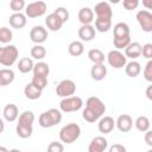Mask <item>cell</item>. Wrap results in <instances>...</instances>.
<instances>
[{
  "instance_id": "1",
  "label": "cell",
  "mask_w": 152,
  "mask_h": 152,
  "mask_svg": "<svg viewBox=\"0 0 152 152\" xmlns=\"http://www.w3.org/2000/svg\"><path fill=\"white\" fill-rule=\"evenodd\" d=\"M104 112L106 104L101 101V99L97 96H90L86 101V108L82 110V118L87 122L93 124L97 121L100 118H102Z\"/></svg>"
},
{
  "instance_id": "2",
  "label": "cell",
  "mask_w": 152,
  "mask_h": 152,
  "mask_svg": "<svg viewBox=\"0 0 152 152\" xmlns=\"http://www.w3.org/2000/svg\"><path fill=\"white\" fill-rule=\"evenodd\" d=\"M80 135H81V127L75 122L66 124L59 131V140L64 144L75 142L80 138Z\"/></svg>"
},
{
  "instance_id": "3",
  "label": "cell",
  "mask_w": 152,
  "mask_h": 152,
  "mask_svg": "<svg viewBox=\"0 0 152 152\" xmlns=\"http://www.w3.org/2000/svg\"><path fill=\"white\" fill-rule=\"evenodd\" d=\"M61 121H62V112L56 109V108H51L49 110L43 112L39 115V119H38L39 126L43 127V128L53 127L57 124H59Z\"/></svg>"
},
{
  "instance_id": "4",
  "label": "cell",
  "mask_w": 152,
  "mask_h": 152,
  "mask_svg": "<svg viewBox=\"0 0 152 152\" xmlns=\"http://www.w3.org/2000/svg\"><path fill=\"white\" fill-rule=\"evenodd\" d=\"M19 56V51L15 45L7 44L0 48V64L5 66H12Z\"/></svg>"
},
{
  "instance_id": "5",
  "label": "cell",
  "mask_w": 152,
  "mask_h": 152,
  "mask_svg": "<svg viewBox=\"0 0 152 152\" xmlns=\"http://www.w3.org/2000/svg\"><path fill=\"white\" fill-rule=\"evenodd\" d=\"M82 106H83V100L76 95H72L70 97H64L59 102V108L64 113L77 112L82 108Z\"/></svg>"
},
{
  "instance_id": "6",
  "label": "cell",
  "mask_w": 152,
  "mask_h": 152,
  "mask_svg": "<svg viewBox=\"0 0 152 152\" xmlns=\"http://www.w3.org/2000/svg\"><path fill=\"white\" fill-rule=\"evenodd\" d=\"M76 91V83L72 80H62L57 87H56V94L64 99V97H70L75 94Z\"/></svg>"
},
{
  "instance_id": "7",
  "label": "cell",
  "mask_w": 152,
  "mask_h": 152,
  "mask_svg": "<svg viewBox=\"0 0 152 152\" xmlns=\"http://www.w3.org/2000/svg\"><path fill=\"white\" fill-rule=\"evenodd\" d=\"M106 58H107L108 64L112 68H114V69H121L127 63L126 56L121 51H119V50H112V51H109L108 55L106 56Z\"/></svg>"
},
{
  "instance_id": "8",
  "label": "cell",
  "mask_w": 152,
  "mask_h": 152,
  "mask_svg": "<svg viewBox=\"0 0 152 152\" xmlns=\"http://www.w3.org/2000/svg\"><path fill=\"white\" fill-rule=\"evenodd\" d=\"M46 12V4L44 1H33L26 5L25 15L28 18H38L42 17Z\"/></svg>"
},
{
  "instance_id": "9",
  "label": "cell",
  "mask_w": 152,
  "mask_h": 152,
  "mask_svg": "<svg viewBox=\"0 0 152 152\" xmlns=\"http://www.w3.org/2000/svg\"><path fill=\"white\" fill-rule=\"evenodd\" d=\"M137 21L144 32H152V14L147 10H140L137 13Z\"/></svg>"
},
{
  "instance_id": "10",
  "label": "cell",
  "mask_w": 152,
  "mask_h": 152,
  "mask_svg": "<svg viewBox=\"0 0 152 152\" xmlns=\"http://www.w3.org/2000/svg\"><path fill=\"white\" fill-rule=\"evenodd\" d=\"M30 38H31V40H32L33 43L42 45V44L46 40V38H48V31H46V28H45L44 26H42V25L33 26V27L31 28V31H30Z\"/></svg>"
},
{
  "instance_id": "11",
  "label": "cell",
  "mask_w": 152,
  "mask_h": 152,
  "mask_svg": "<svg viewBox=\"0 0 152 152\" xmlns=\"http://www.w3.org/2000/svg\"><path fill=\"white\" fill-rule=\"evenodd\" d=\"M93 12L96 14V18H101V19H112V17H113L112 7L106 1H101V2L96 4Z\"/></svg>"
},
{
  "instance_id": "12",
  "label": "cell",
  "mask_w": 152,
  "mask_h": 152,
  "mask_svg": "<svg viewBox=\"0 0 152 152\" xmlns=\"http://www.w3.org/2000/svg\"><path fill=\"white\" fill-rule=\"evenodd\" d=\"M115 126H116V128H118L120 132L127 133V132H129V131L132 129V127H133V119H132V116L128 115V114H121V115L118 116V119H116V121H115Z\"/></svg>"
},
{
  "instance_id": "13",
  "label": "cell",
  "mask_w": 152,
  "mask_h": 152,
  "mask_svg": "<svg viewBox=\"0 0 152 152\" xmlns=\"http://www.w3.org/2000/svg\"><path fill=\"white\" fill-rule=\"evenodd\" d=\"M108 146V141L104 137L97 135L91 139L88 146V152H104Z\"/></svg>"
},
{
  "instance_id": "14",
  "label": "cell",
  "mask_w": 152,
  "mask_h": 152,
  "mask_svg": "<svg viewBox=\"0 0 152 152\" xmlns=\"http://www.w3.org/2000/svg\"><path fill=\"white\" fill-rule=\"evenodd\" d=\"M114 126H115V121L109 115H104V116H102V118L99 119L97 128H99V131L101 133H104V134L110 133L114 129Z\"/></svg>"
},
{
  "instance_id": "15",
  "label": "cell",
  "mask_w": 152,
  "mask_h": 152,
  "mask_svg": "<svg viewBox=\"0 0 152 152\" xmlns=\"http://www.w3.org/2000/svg\"><path fill=\"white\" fill-rule=\"evenodd\" d=\"M141 48H142V45L139 42H131L125 49L126 58H131L132 61H134L135 58L141 56Z\"/></svg>"
},
{
  "instance_id": "16",
  "label": "cell",
  "mask_w": 152,
  "mask_h": 152,
  "mask_svg": "<svg viewBox=\"0 0 152 152\" xmlns=\"http://www.w3.org/2000/svg\"><path fill=\"white\" fill-rule=\"evenodd\" d=\"M95 28L93 25H82L78 28V37L81 42H90L95 38Z\"/></svg>"
},
{
  "instance_id": "17",
  "label": "cell",
  "mask_w": 152,
  "mask_h": 152,
  "mask_svg": "<svg viewBox=\"0 0 152 152\" xmlns=\"http://www.w3.org/2000/svg\"><path fill=\"white\" fill-rule=\"evenodd\" d=\"M2 115H4V119L8 122H13L18 119L19 116V110H18V107L14 104V103H8L4 107V110H2Z\"/></svg>"
},
{
  "instance_id": "18",
  "label": "cell",
  "mask_w": 152,
  "mask_h": 152,
  "mask_svg": "<svg viewBox=\"0 0 152 152\" xmlns=\"http://www.w3.org/2000/svg\"><path fill=\"white\" fill-rule=\"evenodd\" d=\"M8 23L10 25L13 27V28H23L26 23H27V19H26V15L21 12L19 13H13L10 15V19H8Z\"/></svg>"
},
{
  "instance_id": "19",
  "label": "cell",
  "mask_w": 152,
  "mask_h": 152,
  "mask_svg": "<svg viewBox=\"0 0 152 152\" xmlns=\"http://www.w3.org/2000/svg\"><path fill=\"white\" fill-rule=\"evenodd\" d=\"M78 20L82 25H91L94 21V12L90 7H82L78 11Z\"/></svg>"
},
{
  "instance_id": "20",
  "label": "cell",
  "mask_w": 152,
  "mask_h": 152,
  "mask_svg": "<svg viewBox=\"0 0 152 152\" xmlns=\"http://www.w3.org/2000/svg\"><path fill=\"white\" fill-rule=\"evenodd\" d=\"M15 78V74L12 69L10 68H4L0 69V87L10 86Z\"/></svg>"
},
{
  "instance_id": "21",
  "label": "cell",
  "mask_w": 152,
  "mask_h": 152,
  "mask_svg": "<svg viewBox=\"0 0 152 152\" xmlns=\"http://www.w3.org/2000/svg\"><path fill=\"white\" fill-rule=\"evenodd\" d=\"M107 75V66L104 64H94L90 69V76L94 81H102Z\"/></svg>"
},
{
  "instance_id": "22",
  "label": "cell",
  "mask_w": 152,
  "mask_h": 152,
  "mask_svg": "<svg viewBox=\"0 0 152 152\" xmlns=\"http://www.w3.org/2000/svg\"><path fill=\"white\" fill-rule=\"evenodd\" d=\"M45 24H46L48 28H49L50 31H53V32H55V31H59V30L62 28V26H63L62 20H61L55 13H50V14L46 17Z\"/></svg>"
},
{
  "instance_id": "23",
  "label": "cell",
  "mask_w": 152,
  "mask_h": 152,
  "mask_svg": "<svg viewBox=\"0 0 152 152\" xmlns=\"http://www.w3.org/2000/svg\"><path fill=\"white\" fill-rule=\"evenodd\" d=\"M125 72H126V75L128 77H132V78L137 77L141 72V65H140V63L137 62V61H131V62L126 63V65H125Z\"/></svg>"
},
{
  "instance_id": "24",
  "label": "cell",
  "mask_w": 152,
  "mask_h": 152,
  "mask_svg": "<svg viewBox=\"0 0 152 152\" xmlns=\"http://www.w3.org/2000/svg\"><path fill=\"white\" fill-rule=\"evenodd\" d=\"M129 26L126 23H118L114 25L113 28V37L114 38H124L129 37Z\"/></svg>"
},
{
  "instance_id": "25",
  "label": "cell",
  "mask_w": 152,
  "mask_h": 152,
  "mask_svg": "<svg viewBox=\"0 0 152 152\" xmlns=\"http://www.w3.org/2000/svg\"><path fill=\"white\" fill-rule=\"evenodd\" d=\"M33 66H34L33 61H32L31 58H28V57H23V58H20L19 62H18V65H17L18 70H19L20 72H23V74H27V72L32 71V70H33Z\"/></svg>"
},
{
  "instance_id": "26",
  "label": "cell",
  "mask_w": 152,
  "mask_h": 152,
  "mask_svg": "<svg viewBox=\"0 0 152 152\" xmlns=\"http://www.w3.org/2000/svg\"><path fill=\"white\" fill-rule=\"evenodd\" d=\"M24 94L28 100H38L42 96V90L37 89L31 82L27 83L24 88Z\"/></svg>"
},
{
  "instance_id": "27",
  "label": "cell",
  "mask_w": 152,
  "mask_h": 152,
  "mask_svg": "<svg viewBox=\"0 0 152 152\" xmlns=\"http://www.w3.org/2000/svg\"><path fill=\"white\" fill-rule=\"evenodd\" d=\"M68 52L74 56V57H77V56H81L83 52H84V45L81 40H74L69 44L68 46Z\"/></svg>"
},
{
  "instance_id": "28",
  "label": "cell",
  "mask_w": 152,
  "mask_h": 152,
  "mask_svg": "<svg viewBox=\"0 0 152 152\" xmlns=\"http://www.w3.org/2000/svg\"><path fill=\"white\" fill-rule=\"evenodd\" d=\"M88 57L94 64H103L106 56L100 49H90L88 51Z\"/></svg>"
},
{
  "instance_id": "29",
  "label": "cell",
  "mask_w": 152,
  "mask_h": 152,
  "mask_svg": "<svg viewBox=\"0 0 152 152\" xmlns=\"http://www.w3.org/2000/svg\"><path fill=\"white\" fill-rule=\"evenodd\" d=\"M18 124L25 126H32L34 122V113L32 110H25L18 116Z\"/></svg>"
},
{
  "instance_id": "30",
  "label": "cell",
  "mask_w": 152,
  "mask_h": 152,
  "mask_svg": "<svg viewBox=\"0 0 152 152\" xmlns=\"http://www.w3.org/2000/svg\"><path fill=\"white\" fill-rule=\"evenodd\" d=\"M134 125H135L137 129L140 131V132H142V133L150 131V126H151V125H150V120H148V118L145 116V115H140V116H138V118L135 119V121H134Z\"/></svg>"
},
{
  "instance_id": "31",
  "label": "cell",
  "mask_w": 152,
  "mask_h": 152,
  "mask_svg": "<svg viewBox=\"0 0 152 152\" xmlns=\"http://www.w3.org/2000/svg\"><path fill=\"white\" fill-rule=\"evenodd\" d=\"M32 71H33V76H45V77H48V75L50 72V68H49L48 63L38 62L37 64H34Z\"/></svg>"
},
{
  "instance_id": "32",
  "label": "cell",
  "mask_w": 152,
  "mask_h": 152,
  "mask_svg": "<svg viewBox=\"0 0 152 152\" xmlns=\"http://www.w3.org/2000/svg\"><path fill=\"white\" fill-rule=\"evenodd\" d=\"M110 27H112V19H101V18L95 19V26H94L95 31L107 32Z\"/></svg>"
},
{
  "instance_id": "33",
  "label": "cell",
  "mask_w": 152,
  "mask_h": 152,
  "mask_svg": "<svg viewBox=\"0 0 152 152\" xmlns=\"http://www.w3.org/2000/svg\"><path fill=\"white\" fill-rule=\"evenodd\" d=\"M15 132H17V135L21 139H27L32 135V132H33V127L32 126H25V125H20V124H17V127H15Z\"/></svg>"
},
{
  "instance_id": "34",
  "label": "cell",
  "mask_w": 152,
  "mask_h": 152,
  "mask_svg": "<svg viewBox=\"0 0 152 152\" xmlns=\"http://www.w3.org/2000/svg\"><path fill=\"white\" fill-rule=\"evenodd\" d=\"M31 56L34 58V59H43L45 56H46V49L43 46V45H39V44H36L34 46H32L31 49Z\"/></svg>"
},
{
  "instance_id": "35",
  "label": "cell",
  "mask_w": 152,
  "mask_h": 152,
  "mask_svg": "<svg viewBox=\"0 0 152 152\" xmlns=\"http://www.w3.org/2000/svg\"><path fill=\"white\" fill-rule=\"evenodd\" d=\"M13 39V33L8 27H0V43L8 44Z\"/></svg>"
},
{
  "instance_id": "36",
  "label": "cell",
  "mask_w": 152,
  "mask_h": 152,
  "mask_svg": "<svg viewBox=\"0 0 152 152\" xmlns=\"http://www.w3.org/2000/svg\"><path fill=\"white\" fill-rule=\"evenodd\" d=\"M131 43V36L129 37H124V38H113V44L115 50H122L126 49V46Z\"/></svg>"
},
{
  "instance_id": "37",
  "label": "cell",
  "mask_w": 152,
  "mask_h": 152,
  "mask_svg": "<svg viewBox=\"0 0 152 152\" xmlns=\"http://www.w3.org/2000/svg\"><path fill=\"white\" fill-rule=\"evenodd\" d=\"M31 83H32L37 89H39V90L43 91V89L48 86V77H45V76H33Z\"/></svg>"
},
{
  "instance_id": "38",
  "label": "cell",
  "mask_w": 152,
  "mask_h": 152,
  "mask_svg": "<svg viewBox=\"0 0 152 152\" xmlns=\"http://www.w3.org/2000/svg\"><path fill=\"white\" fill-rule=\"evenodd\" d=\"M10 7L14 13H19L21 10L26 7V4L24 0H11L10 1Z\"/></svg>"
},
{
  "instance_id": "39",
  "label": "cell",
  "mask_w": 152,
  "mask_h": 152,
  "mask_svg": "<svg viewBox=\"0 0 152 152\" xmlns=\"http://www.w3.org/2000/svg\"><path fill=\"white\" fill-rule=\"evenodd\" d=\"M53 13L62 20L63 24L69 20V12H68V10H66L65 7H62V6H61V7H57V8L53 11Z\"/></svg>"
},
{
  "instance_id": "40",
  "label": "cell",
  "mask_w": 152,
  "mask_h": 152,
  "mask_svg": "<svg viewBox=\"0 0 152 152\" xmlns=\"http://www.w3.org/2000/svg\"><path fill=\"white\" fill-rule=\"evenodd\" d=\"M142 74L147 82H152V61L151 59H148V62L146 63V65L142 70Z\"/></svg>"
},
{
  "instance_id": "41",
  "label": "cell",
  "mask_w": 152,
  "mask_h": 152,
  "mask_svg": "<svg viewBox=\"0 0 152 152\" xmlns=\"http://www.w3.org/2000/svg\"><path fill=\"white\" fill-rule=\"evenodd\" d=\"M48 152H64V146L62 142L52 141L48 146Z\"/></svg>"
},
{
  "instance_id": "42",
  "label": "cell",
  "mask_w": 152,
  "mask_h": 152,
  "mask_svg": "<svg viewBox=\"0 0 152 152\" xmlns=\"http://www.w3.org/2000/svg\"><path fill=\"white\" fill-rule=\"evenodd\" d=\"M141 55L146 59H151L152 58V44L151 43H146L145 45H142V48H141Z\"/></svg>"
},
{
  "instance_id": "43",
  "label": "cell",
  "mask_w": 152,
  "mask_h": 152,
  "mask_svg": "<svg viewBox=\"0 0 152 152\" xmlns=\"http://www.w3.org/2000/svg\"><path fill=\"white\" fill-rule=\"evenodd\" d=\"M139 1L138 0H124L122 1V6L127 10V11H133L138 7Z\"/></svg>"
},
{
  "instance_id": "44",
  "label": "cell",
  "mask_w": 152,
  "mask_h": 152,
  "mask_svg": "<svg viewBox=\"0 0 152 152\" xmlns=\"http://www.w3.org/2000/svg\"><path fill=\"white\" fill-rule=\"evenodd\" d=\"M109 152H127L126 147L121 144H113L109 147Z\"/></svg>"
},
{
  "instance_id": "45",
  "label": "cell",
  "mask_w": 152,
  "mask_h": 152,
  "mask_svg": "<svg viewBox=\"0 0 152 152\" xmlns=\"http://www.w3.org/2000/svg\"><path fill=\"white\" fill-rule=\"evenodd\" d=\"M145 141L148 146H152V131L145 132Z\"/></svg>"
},
{
  "instance_id": "46",
  "label": "cell",
  "mask_w": 152,
  "mask_h": 152,
  "mask_svg": "<svg viewBox=\"0 0 152 152\" xmlns=\"http://www.w3.org/2000/svg\"><path fill=\"white\" fill-rule=\"evenodd\" d=\"M146 96L148 100H152V86H148L146 89Z\"/></svg>"
},
{
  "instance_id": "47",
  "label": "cell",
  "mask_w": 152,
  "mask_h": 152,
  "mask_svg": "<svg viewBox=\"0 0 152 152\" xmlns=\"http://www.w3.org/2000/svg\"><path fill=\"white\" fill-rule=\"evenodd\" d=\"M142 5L148 10V8H151V6H152V0H144V1H142Z\"/></svg>"
},
{
  "instance_id": "48",
  "label": "cell",
  "mask_w": 152,
  "mask_h": 152,
  "mask_svg": "<svg viewBox=\"0 0 152 152\" xmlns=\"http://www.w3.org/2000/svg\"><path fill=\"white\" fill-rule=\"evenodd\" d=\"M5 129V124H4V120L0 118V133H2Z\"/></svg>"
},
{
  "instance_id": "49",
  "label": "cell",
  "mask_w": 152,
  "mask_h": 152,
  "mask_svg": "<svg viewBox=\"0 0 152 152\" xmlns=\"http://www.w3.org/2000/svg\"><path fill=\"white\" fill-rule=\"evenodd\" d=\"M0 152H8V150L5 146H0Z\"/></svg>"
},
{
  "instance_id": "50",
  "label": "cell",
  "mask_w": 152,
  "mask_h": 152,
  "mask_svg": "<svg viewBox=\"0 0 152 152\" xmlns=\"http://www.w3.org/2000/svg\"><path fill=\"white\" fill-rule=\"evenodd\" d=\"M8 152H21V151L18 148H12V150H8Z\"/></svg>"
},
{
  "instance_id": "51",
  "label": "cell",
  "mask_w": 152,
  "mask_h": 152,
  "mask_svg": "<svg viewBox=\"0 0 152 152\" xmlns=\"http://www.w3.org/2000/svg\"><path fill=\"white\" fill-rule=\"evenodd\" d=\"M146 152H152V148H150V150H147Z\"/></svg>"
}]
</instances>
